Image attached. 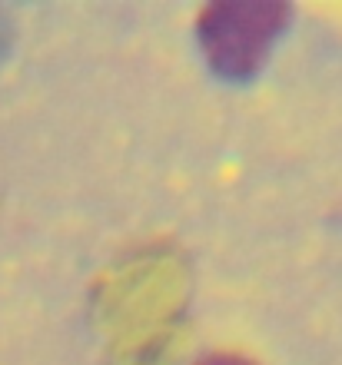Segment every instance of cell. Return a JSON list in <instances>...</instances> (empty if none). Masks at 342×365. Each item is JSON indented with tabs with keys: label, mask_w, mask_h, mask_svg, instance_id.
<instances>
[{
	"label": "cell",
	"mask_w": 342,
	"mask_h": 365,
	"mask_svg": "<svg viewBox=\"0 0 342 365\" xmlns=\"http://www.w3.org/2000/svg\"><path fill=\"white\" fill-rule=\"evenodd\" d=\"M190 262L170 240L130 246L94 282L90 309L110 365H173L186 339Z\"/></svg>",
	"instance_id": "obj_1"
},
{
	"label": "cell",
	"mask_w": 342,
	"mask_h": 365,
	"mask_svg": "<svg viewBox=\"0 0 342 365\" xmlns=\"http://www.w3.org/2000/svg\"><path fill=\"white\" fill-rule=\"evenodd\" d=\"M289 7L276 0H216L196 17V37L206 63L226 80L253 77L276 40L283 37Z\"/></svg>",
	"instance_id": "obj_2"
},
{
	"label": "cell",
	"mask_w": 342,
	"mask_h": 365,
	"mask_svg": "<svg viewBox=\"0 0 342 365\" xmlns=\"http://www.w3.org/2000/svg\"><path fill=\"white\" fill-rule=\"evenodd\" d=\"M196 365H259V362L243 356V352H209V356H203Z\"/></svg>",
	"instance_id": "obj_3"
}]
</instances>
